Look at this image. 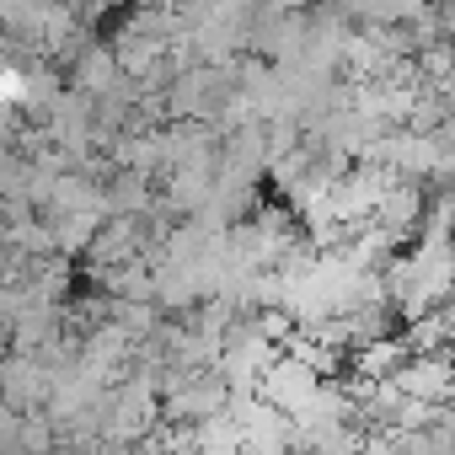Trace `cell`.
Segmentation results:
<instances>
[{
    "instance_id": "obj_3",
    "label": "cell",
    "mask_w": 455,
    "mask_h": 455,
    "mask_svg": "<svg viewBox=\"0 0 455 455\" xmlns=\"http://www.w3.org/2000/svg\"><path fill=\"white\" fill-rule=\"evenodd\" d=\"M65 81H70L76 92H86V97H108V92L124 81V60H118V44L92 33V38L76 49V60L65 65Z\"/></svg>"
},
{
    "instance_id": "obj_1",
    "label": "cell",
    "mask_w": 455,
    "mask_h": 455,
    "mask_svg": "<svg viewBox=\"0 0 455 455\" xmlns=\"http://www.w3.org/2000/svg\"><path fill=\"white\" fill-rule=\"evenodd\" d=\"M231 407H236V386H231V375H225L220 364L166 375V391H161V418H166V423L198 428V423L231 412Z\"/></svg>"
},
{
    "instance_id": "obj_2",
    "label": "cell",
    "mask_w": 455,
    "mask_h": 455,
    "mask_svg": "<svg viewBox=\"0 0 455 455\" xmlns=\"http://www.w3.org/2000/svg\"><path fill=\"white\" fill-rule=\"evenodd\" d=\"M0 396L17 412H44L54 396V370L38 354H6V364H0Z\"/></svg>"
}]
</instances>
